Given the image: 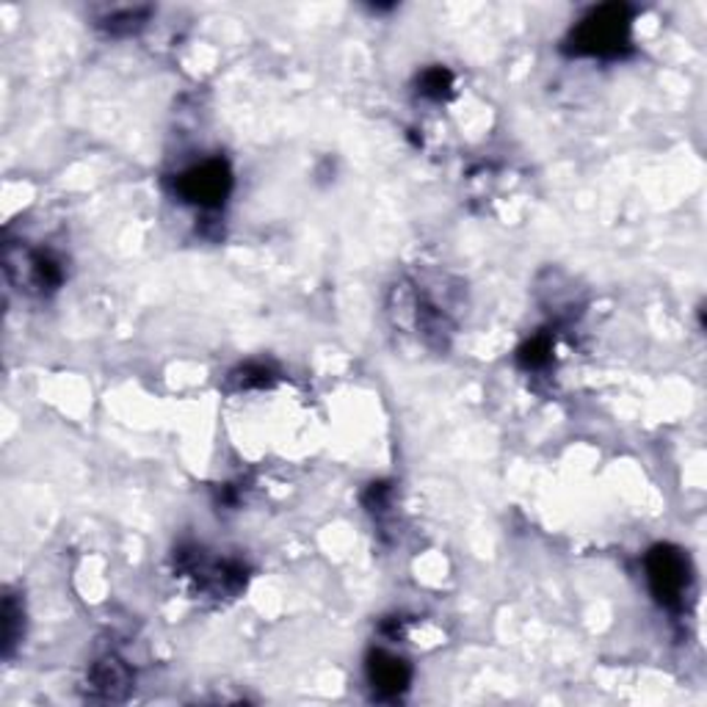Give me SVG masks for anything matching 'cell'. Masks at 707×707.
I'll use <instances>...</instances> for the list:
<instances>
[{"label":"cell","instance_id":"3","mask_svg":"<svg viewBox=\"0 0 707 707\" xmlns=\"http://www.w3.org/2000/svg\"><path fill=\"white\" fill-rule=\"evenodd\" d=\"M233 191V172L224 161H205L177 177V193L199 208L222 205Z\"/></svg>","mask_w":707,"mask_h":707},{"label":"cell","instance_id":"4","mask_svg":"<svg viewBox=\"0 0 707 707\" xmlns=\"http://www.w3.org/2000/svg\"><path fill=\"white\" fill-rule=\"evenodd\" d=\"M89 685L106 699H125L133 685V672L128 669V663L117 655H106L89 672Z\"/></svg>","mask_w":707,"mask_h":707},{"label":"cell","instance_id":"1","mask_svg":"<svg viewBox=\"0 0 707 707\" xmlns=\"http://www.w3.org/2000/svg\"><path fill=\"white\" fill-rule=\"evenodd\" d=\"M631 34V14L625 7H602L591 12L575 28V54L586 56H616L627 45Z\"/></svg>","mask_w":707,"mask_h":707},{"label":"cell","instance_id":"8","mask_svg":"<svg viewBox=\"0 0 707 707\" xmlns=\"http://www.w3.org/2000/svg\"><path fill=\"white\" fill-rule=\"evenodd\" d=\"M547 351H550L547 338L531 340V343L522 349V363H526L528 368H539V365L547 363Z\"/></svg>","mask_w":707,"mask_h":707},{"label":"cell","instance_id":"6","mask_svg":"<svg viewBox=\"0 0 707 707\" xmlns=\"http://www.w3.org/2000/svg\"><path fill=\"white\" fill-rule=\"evenodd\" d=\"M23 641V605L14 594L3 597V655L12 658L14 647Z\"/></svg>","mask_w":707,"mask_h":707},{"label":"cell","instance_id":"5","mask_svg":"<svg viewBox=\"0 0 707 707\" xmlns=\"http://www.w3.org/2000/svg\"><path fill=\"white\" fill-rule=\"evenodd\" d=\"M368 680L381 696H398L410 685L412 672L406 661L387 652H374L368 661Z\"/></svg>","mask_w":707,"mask_h":707},{"label":"cell","instance_id":"2","mask_svg":"<svg viewBox=\"0 0 707 707\" xmlns=\"http://www.w3.org/2000/svg\"><path fill=\"white\" fill-rule=\"evenodd\" d=\"M647 580L655 600L667 605V609H677L691 584L688 558L677 547H669V544L655 547L647 555Z\"/></svg>","mask_w":707,"mask_h":707},{"label":"cell","instance_id":"7","mask_svg":"<svg viewBox=\"0 0 707 707\" xmlns=\"http://www.w3.org/2000/svg\"><path fill=\"white\" fill-rule=\"evenodd\" d=\"M450 83H453V78H450V72L443 70V67H437V70L423 72V78H421V92L426 94V97L443 99L445 94H448Z\"/></svg>","mask_w":707,"mask_h":707}]
</instances>
